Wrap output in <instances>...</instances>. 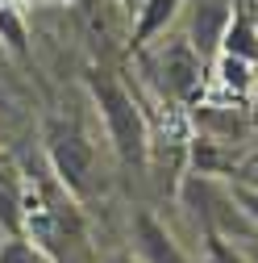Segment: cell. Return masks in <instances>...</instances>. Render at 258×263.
I'll list each match as a JSON object with an SVG mask.
<instances>
[{
    "label": "cell",
    "instance_id": "2",
    "mask_svg": "<svg viewBox=\"0 0 258 263\" xmlns=\"http://www.w3.org/2000/svg\"><path fill=\"white\" fill-rule=\"evenodd\" d=\"M54 167H58V176L67 180L75 192H83L88 188V176H92V146L79 134L54 138Z\"/></svg>",
    "mask_w": 258,
    "mask_h": 263
},
{
    "label": "cell",
    "instance_id": "3",
    "mask_svg": "<svg viewBox=\"0 0 258 263\" xmlns=\"http://www.w3.org/2000/svg\"><path fill=\"white\" fill-rule=\"evenodd\" d=\"M134 230H138V251L146 255V263H187L183 251L175 247V238H171L150 213H138Z\"/></svg>",
    "mask_w": 258,
    "mask_h": 263
},
{
    "label": "cell",
    "instance_id": "8",
    "mask_svg": "<svg viewBox=\"0 0 258 263\" xmlns=\"http://www.w3.org/2000/svg\"><path fill=\"white\" fill-rule=\"evenodd\" d=\"M204 259H208V263H250L238 247H229V242H225L217 230H208V238H204Z\"/></svg>",
    "mask_w": 258,
    "mask_h": 263
},
{
    "label": "cell",
    "instance_id": "12",
    "mask_svg": "<svg viewBox=\"0 0 258 263\" xmlns=\"http://www.w3.org/2000/svg\"><path fill=\"white\" fill-rule=\"evenodd\" d=\"M129 5H142V0H129Z\"/></svg>",
    "mask_w": 258,
    "mask_h": 263
},
{
    "label": "cell",
    "instance_id": "11",
    "mask_svg": "<svg viewBox=\"0 0 258 263\" xmlns=\"http://www.w3.org/2000/svg\"><path fill=\"white\" fill-rule=\"evenodd\" d=\"M246 259H250V263H258V247H250V255H246Z\"/></svg>",
    "mask_w": 258,
    "mask_h": 263
},
{
    "label": "cell",
    "instance_id": "13",
    "mask_svg": "<svg viewBox=\"0 0 258 263\" xmlns=\"http://www.w3.org/2000/svg\"><path fill=\"white\" fill-rule=\"evenodd\" d=\"M117 263H129V259H117Z\"/></svg>",
    "mask_w": 258,
    "mask_h": 263
},
{
    "label": "cell",
    "instance_id": "5",
    "mask_svg": "<svg viewBox=\"0 0 258 263\" xmlns=\"http://www.w3.org/2000/svg\"><path fill=\"white\" fill-rule=\"evenodd\" d=\"M225 25H229L225 0H200L196 5V50H212L217 38H225Z\"/></svg>",
    "mask_w": 258,
    "mask_h": 263
},
{
    "label": "cell",
    "instance_id": "1",
    "mask_svg": "<svg viewBox=\"0 0 258 263\" xmlns=\"http://www.w3.org/2000/svg\"><path fill=\"white\" fill-rule=\"evenodd\" d=\"M96 101H100V113H104V125H109V138L117 146V155L125 163H142L146 155V125H142V113L134 105V96H129L121 84L113 80H96Z\"/></svg>",
    "mask_w": 258,
    "mask_h": 263
},
{
    "label": "cell",
    "instance_id": "7",
    "mask_svg": "<svg viewBox=\"0 0 258 263\" xmlns=\"http://www.w3.org/2000/svg\"><path fill=\"white\" fill-rule=\"evenodd\" d=\"M221 42L229 46V54H238V59H254V54H258V46H254V29H250L246 17H233Z\"/></svg>",
    "mask_w": 258,
    "mask_h": 263
},
{
    "label": "cell",
    "instance_id": "10",
    "mask_svg": "<svg viewBox=\"0 0 258 263\" xmlns=\"http://www.w3.org/2000/svg\"><path fill=\"white\" fill-rule=\"evenodd\" d=\"M0 263H42L29 247H21V242H9L5 251H0Z\"/></svg>",
    "mask_w": 258,
    "mask_h": 263
},
{
    "label": "cell",
    "instance_id": "4",
    "mask_svg": "<svg viewBox=\"0 0 258 263\" xmlns=\"http://www.w3.org/2000/svg\"><path fill=\"white\" fill-rule=\"evenodd\" d=\"M163 84L175 96H187L191 88L200 84V59H196L191 46H171L163 54Z\"/></svg>",
    "mask_w": 258,
    "mask_h": 263
},
{
    "label": "cell",
    "instance_id": "9",
    "mask_svg": "<svg viewBox=\"0 0 258 263\" xmlns=\"http://www.w3.org/2000/svg\"><path fill=\"white\" fill-rule=\"evenodd\" d=\"M233 201H238V209L258 226V192H254V188H246V184H238V188H233Z\"/></svg>",
    "mask_w": 258,
    "mask_h": 263
},
{
    "label": "cell",
    "instance_id": "6",
    "mask_svg": "<svg viewBox=\"0 0 258 263\" xmlns=\"http://www.w3.org/2000/svg\"><path fill=\"white\" fill-rule=\"evenodd\" d=\"M175 9H179V0H146V9H142V17H138V34H134V42L142 46L150 34H158L171 17H175Z\"/></svg>",
    "mask_w": 258,
    "mask_h": 263
}]
</instances>
